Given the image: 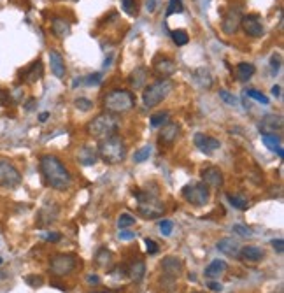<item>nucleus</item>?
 Returning a JSON list of instances; mask_svg holds the SVG:
<instances>
[{"instance_id": "1", "label": "nucleus", "mask_w": 284, "mask_h": 293, "mask_svg": "<svg viewBox=\"0 0 284 293\" xmlns=\"http://www.w3.org/2000/svg\"><path fill=\"white\" fill-rule=\"evenodd\" d=\"M39 169H41V174L44 176L46 184L53 188V190L63 192V190H67V188L70 186V183H72L70 172L65 169V165L62 163L60 158H56L55 155L41 156Z\"/></svg>"}, {"instance_id": "2", "label": "nucleus", "mask_w": 284, "mask_h": 293, "mask_svg": "<svg viewBox=\"0 0 284 293\" xmlns=\"http://www.w3.org/2000/svg\"><path fill=\"white\" fill-rule=\"evenodd\" d=\"M96 151H98V158H102L106 163H121L126 158V144L121 137L112 135V137L102 139Z\"/></svg>"}, {"instance_id": "3", "label": "nucleus", "mask_w": 284, "mask_h": 293, "mask_svg": "<svg viewBox=\"0 0 284 293\" xmlns=\"http://www.w3.org/2000/svg\"><path fill=\"white\" fill-rule=\"evenodd\" d=\"M119 129V121L112 113H102L96 118H93L86 127V132L93 139H107L116 135Z\"/></svg>"}, {"instance_id": "4", "label": "nucleus", "mask_w": 284, "mask_h": 293, "mask_svg": "<svg viewBox=\"0 0 284 293\" xmlns=\"http://www.w3.org/2000/svg\"><path fill=\"white\" fill-rule=\"evenodd\" d=\"M172 90H174V82L170 81V79H161V81L149 84V86L144 90V93H142L144 107L151 109V107L160 106L161 102L172 93Z\"/></svg>"}, {"instance_id": "5", "label": "nucleus", "mask_w": 284, "mask_h": 293, "mask_svg": "<svg viewBox=\"0 0 284 293\" xmlns=\"http://www.w3.org/2000/svg\"><path fill=\"white\" fill-rule=\"evenodd\" d=\"M104 106L109 113L112 114H119V113H128L133 106H135V98L130 92L126 90H112L107 93L104 98Z\"/></svg>"}, {"instance_id": "6", "label": "nucleus", "mask_w": 284, "mask_h": 293, "mask_svg": "<svg viewBox=\"0 0 284 293\" xmlns=\"http://www.w3.org/2000/svg\"><path fill=\"white\" fill-rule=\"evenodd\" d=\"M139 200V212L147 220H156L163 216L165 212V206L161 204V200L156 195H151L147 192H135L133 193Z\"/></svg>"}, {"instance_id": "7", "label": "nucleus", "mask_w": 284, "mask_h": 293, "mask_svg": "<svg viewBox=\"0 0 284 293\" xmlns=\"http://www.w3.org/2000/svg\"><path fill=\"white\" fill-rule=\"evenodd\" d=\"M183 197L186 198V202L193 204V206H205L211 197V192H209V186H207L204 181L200 183H191L186 184L183 188Z\"/></svg>"}, {"instance_id": "8", "label": "nucleus", "mask_w": 284, "mask_h": 293, "mask_svg": "<svg viewBox=\"0 0 284 293\" xmlns=\"http://www.w3.org/2000/svg\"><path fill=\"white\" fill-rule=\"evenodd\" d=\"M76 263H78V258L76 255H70V253H60L55 255L49 261V270L55 276H67L70 274L74 269H76Z\"/></svg>"}, {"instance_id": "9", "label": "nucleus", "mask_w": 284, "mask_h": 293, "mask_svg": "<svg viewBox=\"0 0 284 293\" xmlns=\"http://www.w3.org/2000/svg\"><path fill=\"white\" fill-rule=\"evenodd\" d=\"M19 183H21V172L9 160H0V186L16 188Z\"/></svg>"}, {"instance_id": "10", "label": "nucleus", "mask_w": 284, "mask_h": 293, "mask_svg": "<svg viewBox=\"0 0 284 293\" xmlns=\"http://www.w3.org/2000/svg\"><path fill=\"white\" fill-rule=\"evenodd\" d=\"M195 146L200 149L202 153L205 155H212L221 147V142L218 139L211 137V135H205V133H197L195 135Z\"/></svg>"}, {"instance_id": "11", "label": "nucleus", "mask_w": 284, "mask_h": 293, "mask_svg": "<svg viewBox=\"0 0 284 293\" xmlns=\"http://www.w3.org/2000/svg\"><path fill=\"white\" fill-rule=\"evenodd\" d=\"M240 25H242L244 32L248 33L249 37H261L263 35V25H261L260 18L258 16H254V14H251V16H242V19H240Z\"/></svg>"}, {"instance_id": "12", "label": "nucleus", "mask_w": 284, "mask_h": 293, "mask_svg": "<svg viewBox=\"0 0 284 293\" xmlns=\"http://www.w3.org/2000/svg\"><path fill=\"white\" fill-rule=\"evenodd\" d=\"M284 127L283 116L281 114H268L260 121V130L261 133H275L281 132Z\"/></svg>"}, {"instance_id": "13", "label": "nucleus", "mask_w": 284, "mask_h": 293, "mask_svg": "<svg viewBox=\"0 0 284 293\" xmlns=\"http://www.w3.org/2000/svg\"><path fill=\"white\" fill-rule=\"evenodd\" d=\"M161 269H163V272H165L169 277L175 279V277L181 276V272H183V269H184L183 260L179 257H165L163 261H161Z\"/></svg>"}, {"instance_id": "14", "label": "nucleus", "mask_w": 284, "mask_h": 293, "mask_svg": "<svg viewBox=\"0 0 284 293\" xmlns=\"http://www.w3.org/2000/svg\"><path fill=\"white\" fill-rule=\"evenodd\" d=\"M240 19H242V14H240L238 9L228 11V14H226L225 19H223V23H221L223 32L228 33V35H234V33L238 30V27H240Z\"/></svg>"}, {"instance_id": "15", "label": "nucleus", "mask_w": 284, "mask_h": 293, "mask_svg": "<svg viewBox=\"0 0 284 293\" xmlns=\"http://www.w3.org/2000/svg\"><path fill=\"white\" fill-rule=\"evenodd\" d=\"M202 179H204V183L207 184V186L211 188H221L223 186V172H221L218 167H207L204 172H202Z\"/></svg>"}, {"instance_id": "16", "label": "nucleus", "mask_w": 284, "mask_h": 293, "mask_svg": "<svg viewBox=\"0 0 284 293\" xmlns=\"http://www.w3.org/2000/svg\"><path fill=\"white\" fill-rule=\"evenodd\" d=\"M216 247H218V251L230 258H237L238 251H240V244H238L237 241H234L232 237H225V239H221V241H218Z\"/></svg>"}, {"instance_id": "17", "label": "nucleus", "mask_w": 284, "mask_h": 293, "mask_svg": "<svg viewBox=\"0 0 284 293\" xmlns=\"http://www.w3.org/2000/svg\"><path fill=\"white\" fill-rule=\"evenodd\" d=\"M96 160H98V151H96V147L90 146H83L81 149L78 151V162L84 167H90V165H95Z\"/></svg>"}, {"instance_id": "18", "label": "nucleus", "mask_w": 284, "mask_h": 293, "mask_svg": "<svg viewBox=\"0 0 284 293\" xmlns=\"http://www.w3.org/2000/svg\"><path fill=\"white\" fill-rule=\"evenodd\" d=\"M238 257L242 258L244 261H251V263H258V261L263 260L265 253L263 249L258 246H244L240 251H238Z\"/></svg>"}, {"instance_id": "19", "label": "nucleus", "mask_w": 284, "mask_h": 293, "mask_svg": "<svg viewBox=\"0 0 284 293\" xmlns=\"http://www.w3.org/2000/svg\"><path fill=\"white\" fill-rule=\"evenodd\" d=\"M181 127L177 123H165L160 132V142L161 144H172L179 137Z\"/></svg>"}, {"instance_id": "20", "label": "nucleus", "mask_w": 284, "mask_h": 293, "mask_svg": "<svg viewBox=\"0 0 284 293\" xmlns=\"http://www.w3.org/2000/svg\"><path fill=\"white\" fill-rule=\"evenodd\" d=\"M155 70L156 74H160L163 78H170V76H174L177 67H175L174 60L170 58H158L155 62Z\"/></svg>"}, {"instance_id": "21", "label": "nucleus", "mask_w": 284, "mask_h": 293, "mask_svg": "<svg viewBox=\"0 0 284 293\" xmlns=\"http://www.w3.org/2000/svg\"><path fill=\"white\" fill-rule=\"evenodd\" d=\"M51 30L58 39H65L69 37L72 28H70V23L65 18H53V23H51Z\"/></svg>"}, {"instance_id": "22", "label": "nucleus", "mask_w": 284, "mask_h": 293, "mask_svg": "<svg viewBox=\"0 0 284 293\" xmlns=\"http://www.w3.org/2000/svg\"><path fill=\"white\" fill-rule=\"evenodd\" d=\"M42 74H44V67H42V62L41 60H37V62H33L30 67H28L27 70H25L23 78L27 82H30V84H33V82H37L39 79L42 78Z\"/></svg>"}, {"instance_id": "23", "label": "nucleus", "mask_w": 284, "mask_h": 293, "mask_svg": "<svg viewBox=\"0 0 284 293\" xmlns=\"http://www.w3.org/2000/svg\"><path fill=\"white\" fill-rule=\"evenodd\" d=\"M49 64H51V70L55 74L56 78H63L65 76V62L62 58L58 51H49Z\"/></svg>"}, {"instance_id": "24", "label": "nucleus", "mask_w": 284, "mask_h": 293, "mask_svg": "<svg viewBox=\"0 0 284 293\" xmlns=\"http://www.w3.org/2000/svg\"><path fill=\"white\" fill-rule=\"evenodd\" d=\"M146 81H147V70L144 69V67H137L128 78L130 86H132L133 90H141V88L146 84Z\"/></svg>"}, {"instance_id": "25", "label": "nucleus", "mask_w": 284, "mask_h": 293, "mask_svg": "<svg viewBox=\"0 0 284 293\" xmlns=\"http://www.w3.org/2000/svg\"><path fill=\"white\" fill-rule=\"evenodd\" d=\"M195 81H197L204 90H209V88H212V84H214L211 70L205 69V67H200V69L195 70Z\"/></svg>"}, {"instance_id": "26", "label": "nucleus", "mask_w": 284, "mask_h": 293, "mask_svg": "<svg viewBox=\"0 0 284 293\" xmlns=\"http://www.w3.org/2000/svg\"><path fill=\"white\" fill-rule=\"evenodd\" d=\"M261 141H263V144H265L268 149L277 151L279 158H284V151L281 149V137L279 135H275V133H263V135H261Z\"/></svg>"}, {"instance_id": "27", "label": "nucleus", "mask_w": 284, "mask_h": 293, "mask_svg": "<svg viewBox=\"0 0 284 293\" xmlns=\"http://www.w3.org/2000/svg\"><path fill=\"white\" fill-rule=\"evenodd\" d=\"M228 265H226V261L223 260H212L209 265L205 267V276L207 277H220L221 274H225Z\"/></svg>"}, {"instance_id": "28", "label": "nucleus", "mask_w": 284, "mask_h": 293, "mask_svg": "<svg viewBox=\"0 0 284 293\" xmlns=\"http://www.w3.org/2000/svg\"><path fill=\"white\" fill-rule=\"evenodd\" d=\"M55 206H46L42 207L41 212H39V225H51L53 221H56V218H58V207H56L55 211L51 212V209H53Z\"/></svg>"}, {"instance_id": "29", "label": "nucleus", "mask_w": 284, "mask_h": 293, "mask_svg": "<svg viewBox=\"0 0 284 293\" xmlns=\"http://www.w3.org/2000/svg\"><path fill=\"white\" fill-rule=\"evenodd\" d=\"M95 263L98 267H102V269L110 267V263H112V253H110L107 247H100L95 255Z\"/></svg>"}, {"instance_id": "30", "label": "nucleus", "mask_w": 284, "mask_h": 293, "mask_svg": "<svg viewBox=\"0 0 284 293\" xmlns=\"http://www.w3.org/2000/svg\"><path fill=\"white\" fill-rule=\"evenodd\" d=\"M128 274L135 283H141V281L144 279V276H146V265H144V261L141 260L133 261L132 265H130Z\"/></svg>"}, {"instance_id": "31", "label": "nucleus", "mask_w": 284, "mask_h": 293, "mask_svg": "<svg viewBox=\"0 0 284 293\" xmlns=\"http://www.w3.org/2000/svg\"><path fill=\"white\" fill-rule=\"evenodd\" d=\"M256 72V67L249 62H240L237 65V76L240 81H248L249 78H252V74Z\"/></svg>"}, {"instance_id": "32", "label": "nucleus", "mask_w": 284, "mask_h": 293, "mask_svg": "<svg viewBox=\"0 0 284 293\" xmlns=\"http://www.w3.org/2000/svg\"><path fill=\"white\" fill-rule=\"evenodd\" d=\"M170 114L167 111H160V113H155V114L149 118V123H151L153 129H158V127H163L165 123H169Z\"/></svg>"}, {"instance_id": "33", "label": "nucleus", "mask_w": 284, "mask_h": 293, "mask_svg": "<svg viewBox=\"0 0 284 293\" xmlns=\"http://www.w3.org/2000/svg\"><path fill=\"white\" fill-rule=\"evenodd\" d=\"M226 198H228L230 204H232L235 209H238V211H246V209L249 207L248 200H246L244 197H238V195H232V193H228V195H226Z\"/></svg>"}, {"instance_id": "34", "label": "nucleus", "mask_w": 284, "mask_h": 293, "mask_svg": "<svg viewBox=\"0 0 284 293\" xmlns=\"http://www.w3.org/2000/svg\"><path fill=\"white\" fill-rule=\"evenodd\" d=\"M170 35H172V41H174L177 46H186L188 41H189L188 32H186V30H172Z\"/></svg>"}, {"instance_id": "35", "label": "nucleus", "mask_w": 284, "mask_h": 293, "mask_svg": "<svg viewBox=\"0 0 284 293\" xmlns=\"http://www.w3.org/2000/svg\"><path fill=\"white\" fill-rule=\"evenodd\" d=\"M184 11L183 0H169V9H167V16L172 14H181Z\"/></svg>"}, {"instance_id": "36", "label": "nucleus", "mask_w": 284, "mask_h": 293, "mask_svg": "<svg viewBox=\"0 0 284 293\" xmlns=\"http://www.w3.org/2000/svg\"><path fill=\"white\" fill-rule=\"evenodd\" d=\"M149 155H151V146H144V147H141L139 151H135L133 160L137 162V163H141V162H146L147 158H149Z\"/></svg>"}, {"instance_id": "37", "label": "nucleus", "mask_w": 284, "mask_h": 293, "mask_svg": "<svg viewBox=\"0 0 284 293\" xmlns=\"http://www.w3.org/2000/svg\"><path fill=\"white\" fill-rule=\"evenodd\" d=\"M133 223H135V218H133L132 214H128V212H125V214H121L118 218L119 228H128V227H132Z\"/></svg>"}, {"instance_id": "38", "label": "nucleus", "mask_w": 284, "mask_h": 293, "mask_svg": "<svg viewBox=\"0 0 284 293\" xmlns=\"http://www.w3.org/2000/svg\"><path fill=\"white\" fill-rule=\"evenodd\" d=\"M74 106L78 107L79 111H83V113H88V111H92V107H93V102L90 100V98H78V100L74 102Z\"/></svg>"}, {"instance_id": "39", "label": "nucleus", "mask_w": 284, "mask_h": 293, "mask_svg": "<svg viewBox=\"0 0 284 293\" xmlns=\"http://www.w3.org/2000/svg\"><path fill=\"white\" fill-rule=\"evenodd\" d=\"M246 95L251 97V98H254V100L261 102V104H265V106L268 104V97L263 95V93L258 92V90H246Z\"/></svg>"}, {"instance_id": "40", "label": "nucleus", "mask_w": 284, "mask_h": 293, "mask_svg": "<svg viewBox=\"0 0 284 293\" xmlns=\"http://www.w3.org/2000/svg\"><path fill=\"white\" fill-rule=\"evenodd\" d=\"M172 230H174V223L170 220H163L160 221V232L161 235H165V237H169L170 234H172Z\"/></svg>"}, {"instance_id": "41", "label": "nucleus", "mask_w": 284, "mask_h": 293, "mask_svg": "<svg viewBox=\"0 0 284 293\" xmlns=\"http://www.w3.org/2000/svg\"><path fill=\"white\" fill-rule=\"evenodd\" d=\"M220 98L225 102V104H228V106H235V104H237V98L230 92H226V90H220Z\"/></svg>"}, {"instance_id": "42", "label": "nucleus", "mask_w": 284, "mask_h": 293, "mask_svg": "<svg viewBox=\"0 0 284 293\" xmlns=\"http://www.w3.org/2000/svg\"><path fill=\"white\" fill-rule=\"evenodd\" d=\"M121 7L126 14L133 16L135 14V0H121Z\"/></svg>"}, {"instance_id": "43", "label": "nucleus", "mask_w": 284, "mask_h": 293, "mask_svg": "<svg viewBox=\"0 0 284 293\" xmlns=\"http://www.w3.org/2000/svg\"><path fill=\"white\" fill-rule=\"evenodd\" d=\"M234 232L238 235H242V237H251L252 232L251 228H248V227H244V225H234Z\"/></svg>"}, {"instance_id": "44", "label": "nucleus", "mask_w": 284, "mask_h": 293, "mask_svg": "<svg viewBox=\"0 0 284 293\" xmlns=\"http://www.w3.org/2000/svg\"><path fill=\"white\" fill-rule=\"evenodd\" d=\"M25 281H27V283L30 284L32 288H39V286H42V284H44V279H42L41 276H28Z\"/></svg>"}, {"instance_id": "45", "label": "nucleus", "mask_w": 284, "mask_h": 293, "mask_svg": "<svg viewBox=\"0 0 284 293\" xmlns=\"http://www.w3.org/2000/svg\"><path fill=\"white\" fill-rule=\"evenodd\" d=\"M144 244H146V249H147V253H149V255H156V253L160 251L158 244H156L153 239H146V241H144Z\"/></svg>"}, {"instance_id": "46", "label": "nucleus", "mask_w": 284, "mask_h": 293, "mask_svg": "<svg viewBox=\"0 0 284 293\" xmlns=\"http://www.w3.org/2000/svg\"><path fill=\"white\" fill-rule=\"evenodd\" d=\"M270 244H272V247H274L275 251L279 253V255H283V251H284V241H283V239H274Z\"/></svg>"}, {"instance_id": "47", "label": "nucleus", "mask_w": 284, "mask_h": 293, "mask_svg": "<svg viewBox=\"0 0 284 293\" xmlns=\"http://www.w3.org/2000/svg\"><path fill=\"white\" fill-rule=\"evenodd\" d=\"M100 81H102V76L100 74H92V76H88V79H86V84H90V86H93V84H100Z\"/></svg>"}, {"instance_id": "48", "label": "nucleus", "mask_w": 284, "mask_h": 293, "mask_svg": "<svg viewBox=\"0 0 284 293\" xmlns=\"http://www.w3.org/2000/svg\"><path fill=\"white\" fill-rule=\"evenodd\" d=\"M118 237L121 239V241H132V239H135V232H130V230H125V232H119Z\"/></svg>"}, {"instance_id": "49", "label": "nucleus", "mask_w": 284, "mask_h": 293, "mask_svg": "<svg viewBox=\"0 0 284 293\" xmlns=\"http://www.w3.org/2000/svg\"><path fill=\"white\" fill-rule=\"evenodd\" d=\"M270 65H272V70L274 72H277L279 70V67H281V56L279 55H274L270 58Z\"/></svg>"}, {"instance_id": "50", "label": "nucleus", "mask_w": 284, "mask_h": 293, "mask_svg": "<svg viewBox=\"0 0 284 293\" xmlns=\"http://www.w3.org/2000/svg\"><path fill=\"white\" fill-rule=\"evenodd\" d=\"M44 239L49 241V243H58L60 239H62V235L60 234H44Z\"/></svg>"}, {"instance_id": "51", "label": "nucleus", "mask_w": 284, "mask_h": 293, "mask_svg": "<svg viewBox=\"0 0 284 293\" xmlns=\"http://www.w3.org/2000/svg\"><path fill=\"white\" fill-rule=\"evenodd\" d=\"M209 288H211L212 292H223V284L216 283V281H211V283H209Z\"/></svg>"}, {"instance_id": "52", "label": "nucleus", "mask_w": 284, "mask_h": 293, "mask_svg": "<svg viewBox=\"0 0 284 293\" xmlns=\"http://www.w3.org/2000/svg\"><path fill=\"white\" fill-rule=\"evenodd\" d=\"M146 9L149 11V13H153V11L156 9V2H155V0H147V2H146Z\"/></svg>"}, {"instance_id": "53", "label": "nucleus", "mask_w": 284, "mask_h": 293, "mask_svg": "<svg viewBox=\"0 0 284 293\" xmlns=\"http://www.w3.org/2000/svg\"><path fill=\"white\" fill-rule=\"evenodd\" d=\"M88 283H90V284H98V283H100V277H98V276H95V274L88 276Z\"/></svg>"}, {"instance_id": "54", "label": "nucleus", "mask_w": 284, "mask_h": 293, "mask_svg": "<svg viewBox=\"0 0 284 293\" xmlns=\"http://www.w3.org/2000/svg\"><path fill=\"white\" fill-rule=\"evenodd\" d=\"M272 95L277 97V98H279V97H281V86H279V84H275V86H272Z\"/></svg>"}, {"instance_id": "55", "label": "nucleus", "mask_w": 284, "mask_h": 293, "mask_svg": "<svg viewBox=\"0 0 284 293\" xmlns=\"http://www.w3.org/2000/svg\"><path fill=\"white\" fill-rule=\"evenodd\" d=\"M47 118H49V113H42V114L39 116V121L44 123V121H47Z\"/></svg>"}, {"instance_id": "56", "label": "nucleus", "mask_w": 284, "mask_h": 293, "mask_svg": "<svg viewBox=\"0 0 284 293\" xmlns=\"http://www.w3.org/2000/svg\"><path fill=\"white\" fill-rule=\"evenodd\" d=\"M9 277V274L5 272V270H0V281H4V279H7Z\"/></svg>"}, {"instance_id": "57", "label": "nucleus", "mask_w": 284, "mask_h": 293, "mask_svg": "<svg viewBox=\"0 0 284 293\" xmlns=\"http://www.w3.org/2000/svg\"><path fill=\"white\" fill-rule=\"evenodd\" d=\"M33 104H35V100H30L27 104V111H30V109H33Z\"/></svg>"}, {"instance_id": "58", "label": "nucleus", "mask_w": 284, "mask_h": 293, "mask_svg": "<svg viewBox=\"0 0 284 293\" xmlns=\"http://www.w3.org/2000/svg\"><path fill=\"white\" fill-rule=\"evenodd\" d=\"M188 279H189V281H197V277H195L193 274H189V276H188Z\"/></svg>"}, {"instance_id": "59", "label": "nucleus", "mask_w": 284, "mask_h": 293, "mask_svg": "<svg viewBox=\"0 0 284 293\" xmlns=\"http://www.w3.org/2000/svg\"><path fill=\"white\" fill-rule=\"evenodd\" d=\"M92 293H109V292H92Z\"/></svg>"}, {"instance_id": "60", "label": "nucleus", "mask_w": 284, "mask_h": 293, "mask_svg": "<svg viewBox=\"0 0 284 293\" xmlns=\"http://www.w3.org/2000/svg\"><path fill=\"white\" fill-rule=\"evenodd\" d=\"M2 261H4V260H2V257H0V265H2Z\"/></svg>"}, {"instance_id": "61", "label": "nucleus", "mask_w": 284, "mask_h": 293, "mask_svg": "<svg viewBox=\"0 0 284 293\" xmlns=\"http://www.w3.org/2000/svg\"><path fill=\"white\" fill-rule=\"evenodd\" d=\"M193 293H204V292H193Z\"/></svg>"}]
</instances>
